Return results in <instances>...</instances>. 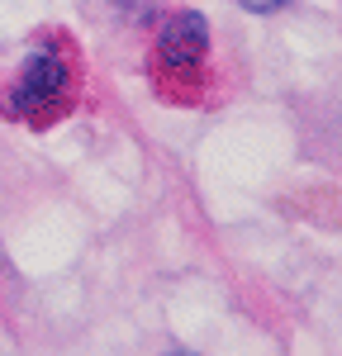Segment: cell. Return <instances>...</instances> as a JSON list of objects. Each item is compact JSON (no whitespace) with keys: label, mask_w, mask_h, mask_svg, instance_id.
Masks as SVG:
<instances>
[{"label":"cell","mask_w":342,"mask_h":356,"mask_svg":"<svg viewBox=\"0 0 342 356\" xmlns=\"http://www.w3.org/2000/svg\"><path fill=\"white\" fill-rule=\"evenodd\" d=\"M204 53H209V24H204V15L200 10L167 15V24L157 33V62L167 72H176V76H200Z\"/></svg>","instance_id":"obj_2"},{"label":"cell","mask_w":342,"mask_h":356,"mask_svg":"<svg viewBox=\"0 0 342 356\" xmlns=\"http://www.w3.org/2000/svg\"><path fill=\"white\" fill-rule=\"evenodd\" d=\"M167 356H195V352H167Z\"/></svg>","instance_id":"obj_4"},{"label":"cell","mask_w":342,"mask_h":356,"mask_svg":"<svg viewBox=\"0 0 342 356\" xmlns=\"http://www.w3.org/2000/svg\"><path fill=\"white\" fill-rule=\"evenodd\" d=\"M67 95H72V62L57 48H38L10 90V110L28 114V119H48L53 110L67 105Z\"/></svg>","instance_id":"obj_1"},{"label":"cell","mask_w":342,"mask_h":356,"mask_svg":"<svg viewBox=\"0 0 342 356\" xmlns=\"http://www.w3.org/2000/svg\"><path fill=\"white\" fill-rule=\"evenodd\" d=\"M243 10H252V15H271V10H281L285 0H238Z\"/></svg>","instance_id":"obj_3"}]
</instances>
